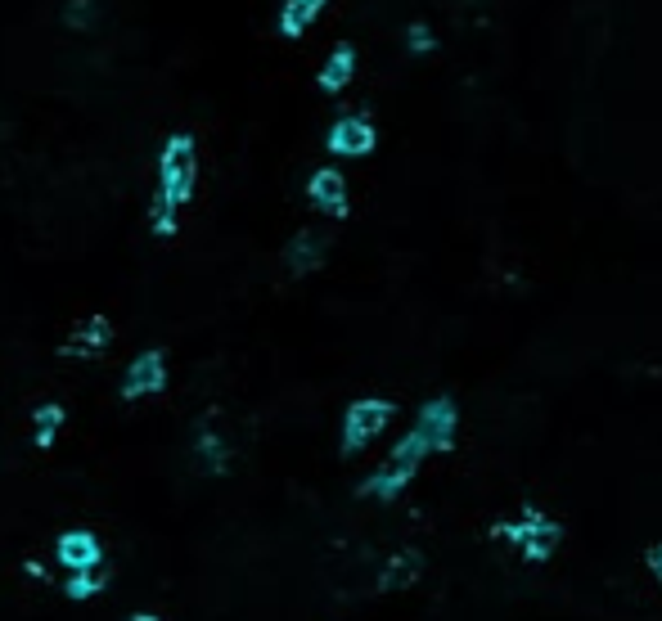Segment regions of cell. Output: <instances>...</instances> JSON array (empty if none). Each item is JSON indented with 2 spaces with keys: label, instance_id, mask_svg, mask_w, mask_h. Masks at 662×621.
Returning <instances> with one entry per match:
<instances>
[{
  "label": "cell",
  "instance_id": "obj_17",
  "mask_svg": "<svg viewBox=\"0 0 662 621\" xmlns=\"http://www.w3.org/2000/svg\"><path fill=\"white\" fill-rule=\"evenodd\" d=\"M104 590V572H73V581H64V594L73 603H82V599H91V594H100Z\"/></svg>",
  "mask_w": 662,
  "mask_h": 621
},
{
  "label": "cell",
  "instance_id": "obj_1",
  "mask_svg": "<svg viewBox=\"0 0 662 621\" xmlns=\"http://www.w3.org/2000/svg\"><path fill=\"white\" fill-rule=\"evenodd\" d=\"M433 455V446H428V437L419 428H410L406 437L392 446V455H388V464L379 468V473H370L365 477V486H361V495H370V500H397L401 491H406L410 482H415V473H419V464Z\"/></svg>",
  "mask_w": 662,
  "mask_h": 621
},
{
  "label": "cell",
  "instance_id": "obj_12",
  "mask_svg": "<svg viewBox=\"0 0 662 621\" xmlns=\"http://www.w3.org/2000/svg\"><path fill=\"white\" fill-rule=\"evenodd\" d=\"M289 270L293 275H311V270L325 261V239H320L316 230H302V234H293V243H289Z\"/></svg>",
  "mask_w": 662,
  "mask_h": 621
},
{
  "label": "cell",
  "instance_id": "obj_13",
  "mask_svg": "<svg viewBox=\"0 0 662 621\" xmlns=\"http://www.w3.org/2000/svg\"><path fill=\"white\" fill-rule=\"evenodd\" d=\"M352 72H356V50L352 45H334V54L325 59V68H320V90H329V95H338V90L352 81Z\"/></svg>",
  "mask_w": 662,
  "mask_h": 621
},
{
  "label": "cell",
  "instance_id": "obj_2",
  "mask_svg": "<svg viewBox=\"0 0 662 621\" xmlns=\"http://www.w3.org/2000/svg\"><path fill=\"white\" fill-rule=\"evenodd\" d=\"M491 536L505 540V545L514 549L518 558H527V563H550L554 549H559V540H563V527L554 518H545L541 509H523V518L496 522Z\"/></svg>",
  "mask_w": 662,
  "mask_h": 621
},
{
  "label": "cell",
  "instance_id": "obj_16",
  "mask_svg": "<svg viewBox=\"0 0 662 621\" xmlns=\"http://www.w3.org/2000/svg\"><path fill=\"white\" fill-rule=\"evenodd\" d=\"M199 455L208 459V473H226L230 468V455H226V446H221V437L212 428H199Z\"/></svg>",
  "mask_w": 662,
  "mask_h": 621
},
{
  "label": "cell",
  "instance_id": "obj_20",
  "mask_svg": "<svg viewBox=\"0 0 662 621\" xmlns=\"http://www.w3.org/2000/svg\"><path fill=\"white\" fill-rule=\"evenodd\" d=\"M644 563H649V572L662 581V540H658V545H649V549H644Z\"/></svg>",
  "mask_w": 662,
  "mask_h": 621
},
{
  "label": "cell",
  "instance_id": "obj_7",
  "mask_svg": "<svg viewBox=\"0 0 662 621\" xmlns=\"http://www.w3.org/2000/svg\"><path fill=\"white\" fill-rule=\"evenodd\" d=\"M374 126L370 117H338L334 126H329V153H338V158H365V153L374 149Z\"/></svg>",
  "mask_w": 662,
  "mask_h": 621
},
{
  "label": "cell",
  "instance_id": "obj_3",
  "mask_svg": "<svg viewBox=\"0 0 662 621\" xmlns=\"http://www.w3.org/2000/svg\"><path fill=\"white\" fill-rule=\"evenodd\" d=\"M158 176H163V194L176 207L194 198V180H199V158H194V140L190 135H172L163 144V162H158Z\"/></svg>",
  "mask_w": 662,
  "mask_h": 621
},
{
  "label": "cell",
  "instance_id": "obj_21",
  "mask_svg": "<svg viewBox=\"0 0 662 621\" xmlns=\"http://www.w3.org/2000/svg\"><path fill=\"white\" fill-rule=\"evenodd\" d=\"M86 9H91V0H73V9H68V23H82Z\"/></svg>",
  "mask_w": 662,
  "mask_h": 621
},
{
  "label": "cell",
  "instance_id": "obj_10",
  "mask_svg": "<svg viewBox=\"0 0 662 621\" xmlns=\"http://www.w3.org/2000/svg\"><path fill=\"white\" fill-rule=\"evenodd\" d=\"M113 342V324L104 320V315H91V320H82V329L73 333V338L64 342V356H77V360H91L100 356L104 347Z\"/></svg>",
  "mask_w": 662,
  "mask_h": 621
},
{
  "label": "cell",
  "instance_id": "obj_9",
  "mask_svg": "<svg viewBox=\"0 0 662 621\" xmlns=\"http://www.w3.org/2000/svg\"><path fill=\"white\" fill-rule=\"evenodd\" d=\"M307 198L320 207V212H329V216H347V180H343V171L320 167L316 176L307 180Z\"/></svg>",
  "mask_w": 662,
  "mask_h": 621
},
{
  "label": "cell",
  "instance_id": "obj_8",
  "mask_svg": "<svg viewBox=\"0 0 662 621\" xmlns=\"http://www.w3.org/2000/svg\"><path fill=\"white\" fill-rule=\"evenodd\" d=\"M55 558L68 567V572H91V567H100L104 549H100V536H91V531H64L55 545Z\"/></svg>",
  "mask_w": 662,
  "mask_h": 621
},
{
  "label": "cell",
  "instance_id": "obj_6",
  "mask_svg": "<svg viewBox=\"0 0 662 621\" xmlns=\"http://www.w3.org/2000/svg\"><path fill=\"white\" fill-rule=\"evenodd\" d=\"M167 387V360L163 351H145V356H136L127 365V374H122V401H136V396H154Z\"/></svg>",
  "mask_w": 662,
  "mask_h": 621
},
{
  "label": "cell",
  "instance_id": "obj_15",
  "mask_svg": "<svg viewBox=\"0 0 662 621\" xmlns=\"http://www.w3.org/2000/svg\"><path fill=\"white\" fill-rule=\"evenodd\" d=\"M59 428H64V405H37L32 410V441H37V450L55 446Z\"/></svg>",
  "mask_w": 662,
  "mask_h": 621
},
{
  "label": "cell",
  "instance_id": "obj_5",
  "mask_svg": "<svg viewBox=\"0 0 662 621\" xmlns=\"http://www.w3.org/2000/svg\"><path fill=\"white\" fill-rule=\"evenodd\" d=\"M415 428L424 432L433 450H451L455 446V428H460V410H455L451 396H433V401L419 405Z\"/></svg>",
  "mask_w": 662,
  "mask_h": 621
},
{
  "label": "cell",
  "instance_id": "obj_4",
  "mask_svg": "<svg viewBox=\"0 0 662 621\" xmlns=\"http://www.w3.org/2000/svg\"><path fill=\"white\" fill-rule=\"evenodd\" d=\"M392 414H397V405L383 401V396H361V401L347 405V414H343V455H356V450H365L374 437H383V428L392 423Z\"/></svg>",
  "mask_w": 662,
  "mask_h": 621
},
{
  "label": "cell",
  "instance_id": "obj_14",
  "mask_svg": "<svg viewBox=\"0 0 662 621\" xmlns=\"http://www.w3.org/2000/svg\"><path fill=\"white\" fill-rule=\"evenodd\" d=\"M320 9H325V0H284V9H280V36L298 41V36L307 32L311 23H316Z\"/></svg>",
  "mask_w": 662,
  "mask_h": 621
},
{
  "label": "cell",
  "instance_id": "obj_18",
  "mask_svg": "<svg viewBox=\"0 0 662 621\" xmlns=\"http://www.w3.org/2000/svg\"><path fill=\"white\" fill-rule=\"evenodd\" d=\"M149 221H154V234H163V239H167V234H176V203L163 194V189H158V194H154V207H149Z\"/></svg>",
  "mask_w": 662,
  "mask_h": 621
},
{
  "label": "cell",
  "instance_id": "obj_19",
  "mask_svg": "<svg viewBox=\"0 0 662 621\" xmlns=\"http://www.w3.org/2000/svg\"><path fill=\"white\" fill-rule=\"evenodd\" d=\"M406 45H410L415 54H428L437 41H433V32H428L424 23H410V27H406Z\"/></svg>",
  "mask_w": 662,
  "mask_h": 621
},
{
  "label": "cell",
  "instance_id": "obj_11",
  "mask_svg": "<svg viewBox=\"0 0 662 621\" xmlns=\"http://www.w3.org/2000/svg\"><path fill=\"white\" fill-rule=\"evenodd\" d=\"M419 572H424V558H419L415 549H401V554H392L388 567H383L379 590H410V585L419 581Z\"/></svg>",
  "mask_w": 662,
  "mask_h": 621
},
{
  "label": "cell",
  "instance_id": "obj_22",
  "mask_svg": "<svg viewBox=\"0 0 662 621\" xmlns=\"http://www.w3.org/2000/svg\"><path fill=\"white\" fill-rule=\"evenodd\" d=\"M127 621H158L154 612H136V617H127Z\"/></svg>",
  "mask_w": 662,
  "mask_h": 621
}]
</instances>
